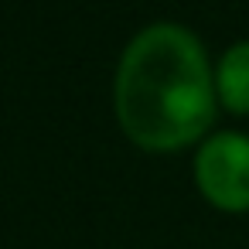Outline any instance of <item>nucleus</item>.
Segmentation results:
<instances>
[{
	"label": "nucleus",
	"instance_id": "nucleus-1",
	"mask_svg": "<svg viewBox=\"0 0 249 249\" xmlns=\"http://www.w3.org/2000/svg\"><path fill=\"white\" fill-rule=\"evenodd\" d=\"M116 113L147 150H181L215 116V79L198 38L178 24L143 28L116 72Z\"/></svg>",
	"mask_w": 249,
	"mask_h": 249
},
{
	"label": "nucleus",
	"instance_id": "nucleus-2",
	"mask_svg": "<svg viewBox=\"0 0 249 249\" xmlns=\"http://www.w3.org/2000/svg\"><path fill=\"white\" fill-rule=\"evenodd\" d=\"M195 178L201 195L225 212L249 208V137L215 133L205 140L195 160Z\"/></svg>",
	"mask_w": 249,
	"mask_h": 249
},
{
	"label": "nucleus",
	"instance_id": "nucleus-3",
	"mask_svg": "<svg viewBox=\"0 0 249 249\" xmlns=\"http://www.w3.org/2000/svg\"><path fill=\"white\" fill-rule=\"evenodd\" d=\"M215 96L232 113H249V41L232 45L215 69Z\"/></svg>",
	"mask_w": 249,
	"mask_h": 249
}]
</instances>
